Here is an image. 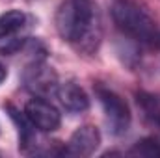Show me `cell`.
Returning a JSON list of instances; mask_svg holds the SVG:
<instances>
[{
	"instance_id": "277c9868",
	"label": "cell",
	"mask_w": 160,
	"mask_h": 158,
	"mask_svg": "<svg viewBox=\"0 0 160 158\" xmlns=\"http://www.w3.org/2000/svg\"><path fill=\"white\" fill-rule=\"evenodd\" d=\"M24 114L30 119V123L41 132H54L60 126V123H62L60 110L52 102H48V101H45L41 97L30 99L26 102Z\"/></svg>"
},
{
	"instance_id": "5b68a950",
	"label": "cell",
	"mask_w": 160,
	"mask_h": 158,
	"mask_svg": "<svg viewBox=\"0 0 160 158\" xmlns=\"http://www.w3.org/2000/svg\"><path fill=\"white\" fill-rule=\"evenodd\" d=\"M101 145V132L93 125H82L78 126L67 145L63 147V155L69 156H91Z\"/></svg>"
},
{
	"instance_id": "9c48e42d",
	"label": "cell",
	"mask_w": 160,
	"mask_h": 158,
	"mask_svg": "<svg viewBox=\"0 0 160 158\" xmlns=\"http://www.w3.org/2000/svg\"><path fill=\"white\" fill-rule=\"evenodd\" d=\"M128 153L130 155H140V156H160V141L155 140V138L140 140Z\"/></svg>"
},
{
	"instance_id": "6da1fadb",
	"label": "cell",
	"mask_w": 160,
	"mask_h": 158,
	"mask_svg": "<svg viewBox=\"0 0 160 158\" xmlns=\"http://www.w3.org/2000/svg\"><path fill=\"white\" fill-rule=\"evenodd\" d=\"M60 37L77 52L91 56L102 41V26L93 0H63L54 17Z\"/></svg>"
},
{
	"instance_id": "7a4b0ae2",
	"label": "cell",
	"mask_w": 160,
	"mask_h": 158,
	"mask_svg": "<svg viewBox=\"0 0 160 158\" xmlns=\"http://www.w3.org/2000/svg\"><path fill=\"white\" fill-rule=\"evenodd\" d=\"M112 19L123 36L143 47H158L160 30L153 17L132 0H116L112 6Z\"/></svg>"
},
{
	"instance_id": "3957f363",
	"label": "cell",
	"mask_w": 160,
	"mask_h": 158,
	"mask_svg": "<svg viewBox=\"0 0 160 158\" xmlns=\"http://www.w3.org/2000/svg\"><path fill=\"white\" fill-rule=\"evenodd\" d=\"M97 93V99L102 106V112H104V117H106V125H108V130L114 134V136H121L128 130L130 126V108L128 104L123 101V97H119L116 91L108 89V87H102L99 86L95 89Z\"/></svg>"
},
{
	"instance_id": "52a82bcc",
	"label": "cell",
	"mask_w": 160,
	"mask_h": 158,
	"mask_svg": "<svg viewBox=\"0 0 160 158\" xmlns=\"http://www.w3.org/2000/svg\"><path fill=\"white\" fill-rule=\"evenodd\" d=\"M56 97L60 101V104L71 112V114H82L89 108V97L88 93L75 82H65V84H58L56 87Z\"/></svg>"
},
{
	"instance_id": "ba28073f",
	"label": "cell",
	"mask_w": 160,
	"mask_h": 158,
	"mask_svg": "<svg viewBox=\"0 0 160 158\" xmlns=\"http://www.w3.org/2000/svg\"><path fill=\"white\" fill-rule=\"evenodd\" d=\"M26 24V15L21 9H9L0 15V39L13 37Z\"/></svg>"
},
{
	"instance_id": "30bf717a",
	"label": "cell",
	"mask_w": 160,
	"mask_h": 158,
	"mask_svg": "<svg viewBox=\"0 0 160 158\" xmlns=\"http://www.w3.org/2000/svg\"><path fill=\"white\" fill-rule=\"evenodd\" d=\"M6 78H8V71H6V67L0 63V84H2Z\"/></svg>"
},
{
	"instance_id": "8992f818",
	"label": "cell",
	"mask_w": 160,
	"mask_h": 158,
	"mask_svg": "<svg viewBox=\"0 0 160 158\" xmlns=\"http://www.w3.org/2000/svg\"><path fill=\"white\" fill-rule=\"evenodd\" d=\"M24 84H26L28 89H32L34 93L48 95V93H56L58 77H56V73L52 71V67H47L45 63L36 62L32 67L26 69V73H24Z\"/></svg>"
}]
</instances>
